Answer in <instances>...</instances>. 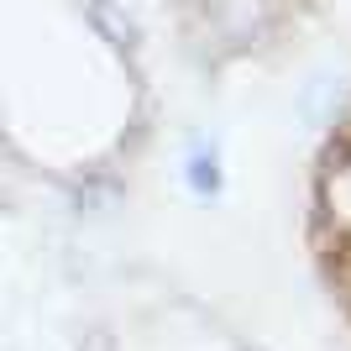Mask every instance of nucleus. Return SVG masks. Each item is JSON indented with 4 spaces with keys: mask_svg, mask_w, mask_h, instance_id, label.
Instances as JSON below:
<instances>
[{
    "mask_svg": "<svg viewBox=\"0 0 351 351\" xmlns=\"http://www.w3.org/2000/svg\"><path fill=\"white\" fill-rule=\"evenodd\" d=\"M320 247H325L330 283L341 289V299L351 309V132L336 147L320 184Z\"/></svg>",
    "mask_w": 351,
    "mask_h": 351,
    "instance_id": "f257e3e1",
    "label": "nucleus"
}]
</instances>
